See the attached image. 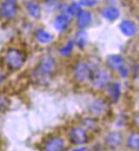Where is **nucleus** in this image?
<instances>
[{"label": "nucleus", "instance_id": "20", "mask_svg": "<svg viewBox=\"0 0 139 151\" xmlns=\"http://www.w3.org/2000/svg\"><path fill=\"white\" fill-rule=\"evenodd\" d=\"M127 146L132 149L136 150L139 149V134L138 133H132L131 135L129 136L127 139Z\"/></svg>", "mask_w": 139, "mask_h": 151}, {"label": "nucleus", "instance_id": "24", "mask_svg": "<svg viewBox=\"0 0 139 151\" xmlns=\"http://www.w3.org/2000/svg\"><path fill=\"white\" fill-rule=\"evenodd\" d=\"M80 4L87 6V7H92L97 4V0H80Z\"/></svg>", "mask_w": 139, "mask_h": 151}, {"label": "nucleus", "instance_id": "26", "mask_svg": "<svg viewBox=\"0 0 139 151\" xmlns=\"http://www.w3.org/2000/svg\"><path fill=\"white\" fill-rule=\"evenodd\" d=\"M5 78H6V74H5V73H4V70L0 68V83H2L4 80H5Z\"/></svg>", "mask_w": 139, "mask_h": 151}, {"label": "nucleus", "instance_id": "30", "mask_svg": "<svg viewBox=\"0 0 139 151\" xmlns=\"http://www.w3.org/2000/svg\"><path fill=\"white\" fill-rule=\"evenodd\" d=\"M138 151H139V150H138Z\"/></svg>", "mask_w": 139, "mask_h": 151}, {"label": "nucleus", "instance_id": "12", "mask_svg": "<svg viewBox=\"0 0 139 151\" xmlns=\"http://www.w3.org/2000/svg\"><path fill=\"white\" fill-rule=\"evenodd\" d=\"M120 30L123 34L126 37H132L137 32V26L132 21L130 20H124L122 21L120 26Z\"/></svg>", "mask_w": 139, "mask_h": 151}, {"label": "nucleus", "instance_id": "19", "mask_svg": "<svg viewBox=\"0 0 139 151\" xmlns=\"http://www.w3.org/2000/svg\"><path fill=\"white\" fill-rule=\"evenodd\" d=\"M83 9L81 4L80 3L74 2L67 8V14H68L71 17H78L82 13Z\"/></svg>", "mask_w": 139, "mask_h": 151}, {"label": "nucleus", "instance_id": "15", "mask_svg": "<svg viewBox=\"0 0 139 151\" xmlns=\"http://www.w3.org/2000/svg\"><path fill=\"white\" fill-rule=\"evenodd\" d=\"M102 16L108 22H114L120 17V10L115 7H106L102 9Z\"/></svg>", "mask_w": 139, "mask_h": 151}, {"label": "nucleus", "instance_id": "17", "mask_svg": "<svg viewBox=\"0 0 139 151\" xmlns=\"http://www.w3.org/2000/svg\"><path fill=\"white\" fill-rule=\"evenodd\" d=\"M74 42L78 47L80 48V49H83L88 43L87 32H85V31H84V30H80L79 32H76Z\"/></svg>", "mask_w": 139, "mask_h": 151}, {"label": "nucleus", "instance_id": "16", "mask_svg": "<svg viewBox=\"0 0 139 151\" xmlns=\"http://www.w3.org/2000/svg\"><path fill=\"white\" fill-rule=\"evenodd\" d=\"M35 37H36L37 40L43 45L49 44L53 40V35L51 33H49V32L42 29V28H39L36 31Z\"/></svg>", "mask_w": 139, "mask_h": 151}, {"label": "nucleus", "instance_id": "25", "mask_svg": "<svg viewBox=\"0 0 139 151\" xmlns=\"http://www.w3.org/2000/svg\"><path fill=\"white\" fill-rule=\"evenodd\" d=\"M58 4V0H47L46 1V5H47V9H53L57 8Z\"/></svg>", "mask_w": 139, "mask_h": 151}, {"label": "nucleus", "instance_id": "23", "mask_svg": "<svg viewBox=\"0 0 139 151\" xmlns=\"http://www.w3.org/2000/svg\"><path fill=\"white\" fill-rule=\"evenodd\" d=\"M9 107V100L5 96H0V113H4L8 110Z\"/></svg>", "mask_w": 139, "mask_h": 151}, {"label": "nucleus", "instance_id": "7", "mask_svg": "<svg viewBox=\"0 0 139 151\" xmlns=\"http://www.w3.org/2000/svg\"><path fill=\"white\" fill-rule=\"evenodd\" d=\"M123 142V135L120 132H111L108 133L105 139V144L107 148L115 150L121 145Z\"/></svg>", "mask_w": 139, "mask_h": 151}, {"label": "nucleus", "instance_id": "9", "mask_svg": "<svg viewBox=\"0 0 139 151\" xmlns=\"http://www.w3.org/2000/svg\"><path fill=\"white\" fill-rule=\"evenodd\" d=\"M71 24V16L67 13H62L56 17L54 21L55 28L58 32H64L66 31L69 25Z\"/></svg>", "mask_w": 139, "mask_h": 151}, {"label": "nucleus", "instance_id": "28", "mask_svg": "<svg viewBox=\"0 0 139 151\" xmlns=\"http://www.w3.org/2000/svg\"><path fill=\"white\" fill-rule=\"evenodd\" d=\"M86 150V148L85 147H82V148H80V149H76L73 151H85Z\"/></svg>", "mask_w": 139, "mask_h": 151}, {"label": "nucleus", "instance_id": "14", "mask_svg": "<svg viewBox=\"0 0 139 151\" xmlns=\"http://www.w3.org/2000/svg\"><path fill=\"white\" fill-rule=\"evenodd\" d=\"M107 95L112 102L117 103L121 95V86L119 83H110L107 86Z\"/></svg>", "mask_w": 139, "mask_h": 151}, {"label": "nucleus", "instance_id": "29", "mask_svg": "<svg viewBox=\"0 0 139 151\" xmlns=\"http://www.w3.org/2000/svg\"><path fill=\"white\" fill-rule=\"evenodd\" d=\"M0 148H1V144H0Z\"/></svg>", "mask_w": 139, "mask_h": 151}, {"label": "nucleus", "instance_id": "18", "mask_svg": "<svg viewBox=\"0 0 139 151\" xmlns=\"http://www.w3.org/2000/svg\"><path fill=\"white\" fill-rule=\"evenodd\" d=\"M27 10L28 14L30 15V16L34 18V19H38V18L40 17V6L35 2H33V1L28 2L27 4Z\"/></svg>", "mask_w": 139, "mask_h": 151}, {"label": "nucleus", "instance_id": "13", "mask_svg": "<svg viewBox=\"0 0 139 151\" xmlns=\"http://www.w3.org/2000/svg\"><path fill=\"white\" fill-rule=\"evenodd\" d=\"M92 22V15L90 11L83 10L82 13L77 17V27L80 30H84L88 27Z\"/></svg>", "mask_w": 139, "mask_h": 151}, {"label": "nucleus", "instance_id": "3", "mask_svg": "<svg viewBox=\"0 0 139 151\" xmlns=\"http://www.w3.org/2000/svg\"><path fill=\"white\" fill-rule=\"evenodd\" d=\"M111 73L106 69H98L92 73L91 76V84L94 87L103 88L110 84L111 81Z\"/></svg>", "mask_w": 139, "mask_h": 151}, {"label": "nucleus", "instance_id": "6", "mask_svg": "<svg viewBox=\"0 0 139 151\" xmlns=\"http://www.w3.org/2000/svg\"><path fill=\"white\" fill-rule=\"evenodd\" d=\"M69 139L70 142L75 145H83L87 143L88 136L86 131L80 127H73L69 132Z\"/></svg>", "mask_w": 139, "mask_h": 151}, {"label": "nucleus", "instance_id": "2", "mask_svg": "<svg viewBox=\"0 0 139 151\" xmlns=\"http://www.w3.org/2000/svg\"><path fill=\"white\" fill-rule=\"evenodd\" d=\"M57 61L51 56H43L39 61L38 66V73L39 75L44 77H48L51 75L57 69Z\"/></svg>", "mask_w": 139, "mask_h": 151}, {"label": "nucleus", "instance_id": "8", "mask_svg": "<svg viewBox=\"0 0 139 151\" xmlns=\"http://www.w3.org/2000/svg\"><path fill=\"white\" fill-rule=\"evenodd\" d=\"M66 148L65 142L62 137H53L45 143V151H64Z\"/></svg>", "mask_w": 139, "mask_h": 151}, {"label": "nucleus", "instance_id": "22", "mask_svg": "<svg viewBox=\"0 0 139 151\" xmlns=\"http://www.w3.org/2000/svg\"><path fill=\"white\" fill-rule=\"evenodd\" d=\"M82 125L84 127V129H88V130H93L97 127L96 121L95 119H91V118H86V119H83L82 121Z\"/></svg>", "mask_w": 139, "mask_h": 151}, {"label": "nucleus", "instance_id": "11", "mask_svg": "<svg viewBox=\"0 0 139 151\" xmlns=\"http://www.w3.org/2000/svg\"><path fill=\"white\" fill-rule=\"evenodd\" d=\"M107 110L106 103L102 99H96L89 105V111L93 115H101Z\"/></svg>", "mask_w": 139, "mask_h": 151}, {"label": "nucleus", "instance_id": "27", "mask_svg": "<svg viewBox=\"0 0 139 151\" xmlns=\"http://www.w3.org/2000/svg\"><path fill=\"white\" fill-rule=\"evenodd\" d=\"M134 123H135V125L138 127V128L139 129V113L138 114H136L135 115H134Z\"/></svg>", "mask_w": 139, "mask_h": 151}, {"label": "nucleus", "instance_id": "21", "mask_svg": "<svg viewBox=\"0 0 139 151\" xmlns=\"http://www.w3.org/2000/svg\"><path fill=\"white\" fill-rule=\"evenodd\" d=\"M74 40H69V41L65 45L63 46V47H62L61 49H60L59 52H60V54H61L62 56H69V55L72 53L73 50H74Z\"/></svg>", "mask_w": 139, "mask_h": 151}, {"label": "nucleus", "instance_id": "5", "mask_svg": "<svg viewBox=\"0 0 139 151\" xmlns=\"http://www.w3.org/2000/svg\"><path fill=\"white\" fill-rule=\"evenodd\" d=\"M17 9L16 3L14 0H6L0 5V16L3 19L11 20L16 16Z\"/></svg>", "mask_w": 139, "mask_h": 151}, {"label": "nucleus", "instance_id": "1", "mask_svg": "<svg viewBox=\"0 0 139 151\" xmlns=\"http://www.w3.org/2000/svg\"><path fill=\"white\" fill-rule=\"evenodd\" d=\"M4 62L9 69L16 71L24 66L26 56L20 50L16 48H10L5 53Z\"/></svg>", "mask_w": 139, "mask_h": 151}, {"label": "nucleus", "instance_id": "4", "mask_svg": "<svg viewBox=\"0 0 139 151\" xmlns=\"http://www.w3.org/2000/svg\"><path fill=\"white\" fill-rule=\"evenodd\" d=\"M92 70L90 67L85 63H79L74 68V76L78 82L84 83L87 82L91 79Z\"/></svg>", "mask_w": 139, "mask_h": 151}, {"label": "nucleus", "instance_id": "10", "mask_svg": "<svg viewBox=\"0 0 139 151\" xmlns=\"http://www.w3.org/2000/svg\"><path fill=\"white\" fill-rule=\"evenodd\" d=\"M106 64L112 71H120L124 67V58L120 55H110L107 57Z\"/></svg>", "mask_w": 139, "mask_h": 151}]
</instances>
